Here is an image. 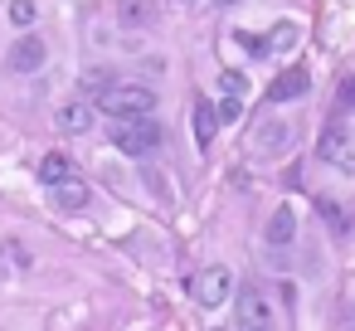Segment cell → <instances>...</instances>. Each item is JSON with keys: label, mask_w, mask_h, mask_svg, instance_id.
I'll use <instances>...</instances> for the list:
<instances>
[{"label": "cell", "mask_w": 355, "mask_h": 331, "mask_svg": "<svg viewBox=\"0 0 355 331\" xmlns=\"http://www.w3.org/2000/svg\"><path fill=\"white\" fill-rule=\"evenodd\" d=\"M98 108H103L112 122H122V117H146V112L156 108V93L141 88V83H103V88H98Z\"/></svg>", "instance_id": "cell-1"}, {"label": "cell", "mask_w": 355, "mask_h": 331, "mask_svg": "<svg viewBox=\"0 0 355 331\" xmlns=\"http://www.w3.org/2000/svg\"><path fill=\"white\" fill-rule=\"evenodd\" d=\"M112 146H117L122 156H132V161H146V156L161 146V127L151 122V112H146V117H122V122L112 127Z\"/></svg>", "instance_id": "cell-2"}, {"label": "cell", "mask_w": 355, "mask_h": 331, "mask_svg": "<svg viewBox=\"0 0 355 331\" xmlns=\"http://www.w3.org/2000/svg\"><path fill=\"white\" fill-rule=\"evenodd\" d=\"M190 292H195V302L205 307V312H214V307H224L229 297H234V278H229V268H205V273H195V282H190Z\"/></svg>", "instance_id": "cell-3"}, {"label": "cell", "mask_w": 355, "mask_h": 331, "mask_svg": "<svg viewBox=\"0 0 355 331\" xmlns=\"http://www.w3.org/2000/svg\"><path fill=\"white\" fill-rule=\"evenodd\" d=\"M321 161L326 166H336L340 176H355V132L350 127H326L321 132Z\"/></svg>", "instance_id": "cell-4"}, {"label": "cell", "mask_w": 355, "mask_h": 331, "mask_svg": "<svg viewBox=\"0 0 355 331\" xmlns=\"http://www.w3.org/2000/svg\"><path fill=\"white\" fill-rule=\"evenodd\" d=\"M44 59H49V49H44L40 35H20V40L10 44V54H6V64H10L15 74H40Z\"/></svg>", "instance_id": "cell-5"}, {"label": "cell", "mask_w": 355, "mask_h": 331, "mask_svg": "<svg viewBox=\"0 0 355 331\" xmlns=\"http://www.w3.org/2000/svg\"><path fill=\"white\" fill-rule=\"evenodd\" d=\"M272 321H277L272 302H268L258 287H243V292H239V326H272Z\"/></svg>", "instance_id": "cell-6"}, {"label": "cell", "mask_w": 355, "mask_h": 331, "mask_svg": "<svg viewBox=\"0 0 355 331\" xmlns=\"http://www.w3.org/2000/svg\"><path fill=\"white\" fill-rule=\"evenodd\" d=\"M44 190L54 195L59 210H83V205H88V180H83L78 171H69L64 180H54V185H44Z\"/></svg>", "instance_id": "cell-7"}, {"label": "cell", "mask_w": 355, "mask_h": 331, "mask_svg": "<svg viewBox=\"0 0 355 331\" xmlns=\"http://www.w3.org/2000/svg\"><path fill=\"white\" fill-rule=\"evenodd\" d=\"M306 88H311V74H306V69H287V74H277V78H272L268 103H292V98H302Z\"/></svg>", "instance_id": "cell-8"}, {"label": "cell", "mask_w": 355, "mask_h": 331, "mask_svg": "<svg viewBox=\"0 0 355 331\" xmlns=\"http://www.w3.org/2000/svg\"><path fill=\"white\" fill-rule=\"evenodd\" d=\"M253 146H258L263 156H282V151L292 146V127H287V122H263L258 137H253Z\"/></svg>", "instance_id": "cell-9"}, {"label": "cell", "mask_w": 355, "mask_h": 331, "mask_svg": "<svg viewBox=\"0 0 355 331\" xmlns=\"http://www.w3.org/2000/svg\"><path fill=\"white\" fill-rule=\"evenodd\" d=\"M117 20L127 30H151L156 25V6L151 0H117Z\"/></svg>", "instance_id": "cell-10"}, {"label": "cell", "mask_w": 355, "mask_h": 331, "mask_svg": "<svg viewBox=\"0 0 355 331\" xmlns=\"http://www.w3.org/2000/svg\"><path fill=\"white\" fill-rule=\"evenodd\" d=\"M297 40H302V25L297 20H277L272 35L263 40V54H287V49H297Z\"/></svg>", "instance_id": "cell-11"}, {"label": "cell", "mask_w": 355, "mask_h": 331, "mask_svg": "<svg viewBox=\"0 0 355 331\" xmlns=\"http://www.w3.org/2000/svg\"><path fill=\"white\" fill-rule=\"evenodd\" d=\"M54 122L64 127V132H88V103H78V98H69V103H59V112H54Z\"/></svg>", "instance_id": "cell-12"}, {"label": "cell", "mask_w": 355, "mask_h": 331, "mask_svg": "<svg viewBox=\"0 0 355 331\" xmlns=\"http://www.w3.org/2000/svg\"><path fill=\"white\" fill-rule=\"evenodd\" d=\"M263 234H268V244H272V248H287V244L297 239V219H292V210H277V214L268 219V229H263Z\"/></svg>", "instance_id": "cell-13"}, {"label": "cell", "mask_w": 355, "mask_h": 331, "mask_svg": "<svg viewBox=\"0 0 355 331\" xmlns=\"http://www.w3.org/2000/svg\"><path fill=\"white\" fill-rule=\"evenodd\" d=\"M214 132H219V112L209 103H195V142H200V151L214 142Z\"/></svg>", "instance_id": "cell-14"}, {"label": "cell", "mask_w": 355, "mask_h": 331, "mask_svg": "<svg viewBox=\"0 0 355 331\" xmlns=\"http://www.w3.org/2000/svg\"><path fill=\"white\" fill-rule=\"evenodd\" d=\"M316 214L331 224V234H336V239H345V234H350V219H345V210H340L336 200H316Z\"/></svg>", "instance_id": "cell-15"}, {"label": "cell", "mask_w": 355, "mask_h": 331, "mask_svg": "<svg viewBox=\"0 0 355 331\" xmlns=\"http://www.w3.org/2000/svg\"><path fill=\"white\" fill-rule=\"evenodd\" d=\"M69 171H73V166H69V156H59V151H49V156L40 161V180H44V185H54V180H64Z\"/></svg>", "instance_id": "cell-16"}, {"label": "cell", "mask_w": 355, "mask_h": 331, "mask_svg": "<svg viewBox=\"0 0 355 331\" xmlns=\"http://www.w3.org/2000/svg\"><path fill=\"white\" fill-rule=\"evenodd\" d=\"M35 15H40L35 0H10V25H15V30H30V25H35Z\"/></svg>", "instance_id": "cell-17"}, {"label": "cell", "mask_w": 355, "mask_h": 331, "mask_svg": "<svg viewBox=\"0 0 355 331\" xmlns=\"http://www.w3.org/2000/svg\"><path fill=\"white\" fill-rule=\"evenodd\" d=\"M219 88H224L229 98H243V93H248V74H239V69H224V74H219Z\"/></svg>", "instance_id": "cell-18"}, {"label": "cell", "mask_w": 355, "mask_h": 331, "mask_svg": "<svg viewBox=\"0 0 355 331\" xmlns=\"http://www.w3.org/2000/svg\"><path fill=\"white\" fill-rule=\"evenodd\" d=\"M214 112H219V122H239V117H243V98H229V93H224V103H219Z\"/></svg>", "instance_id": "cell-19"}, {"label": "cell", "mask_w": 355, "mask_h": 331, "mask_svg": "<svg viewBox=\"0 0 355 331\" xmlns=\"http://www.w3.org/2000/svg\"><path fill=\"white\" fill-rule=\"evenodd\" d=\"M340 103H345V108H355V78H350V83L340 88Z\"/></svg>", "instance_id": "cell-20"}, {"label": "cell", "mask_w": 355, "mask_h": 331, "mask_svg": "<svg viewBox=\"0 0 355 331\" xmlns=\"http://www.w3.org/2000/svg\"><path fill=\"white\" fill-rule=\"evenodd\" d=\"M214 6H224V10H229V6H239V0H214Z\"/></svg>", "instance_id": "cell-21"}, {"label": "cell", "mask_w": 355, "mask_h": 331, "mask_svg": "<svg viewBox=\"0 0 355 331\" xmlns=\"http://www.w3.org/2000/svg\"><path fill=\"white\" fill-rule=\"evenodd\" d=\"M180 6H190V0H180Z\"/></svg>", "instance_id": "cell-22"}]
</instances>
